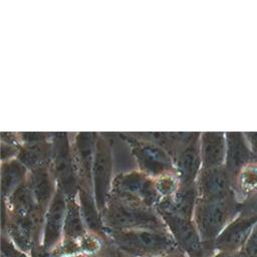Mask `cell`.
I'll list each match as a JSON object with an SVG mask.
<instances>
[{
    "mask_svg": "<svg viewBox=\"0 0 257 257\" xmlns=\"http://www.w3.org/2000/svg\"><path fill=\"white\" fill-rule=\"evenodd\" d=\"M105 233L108 242L128 257H161L178 247L170 232L105 229Z\"/></svg>",
    "mask_w": 257,
    "mask_h": 257,
    "instance_id": "1",
    "label": "cell"
},
{
    "mask_svg": "<svg viewBox=\"0 0 257 257\" xmlns=\"http://www.w3.org/2000/svg\"><path fill=\"white\" fill-rule=\"evenodd\" d=\"M256 224L257 216L240 212L216 238L214 242L215 251L229 253L239 252Z\"/></svg>",
    "mask_w": 257,
    "mask_h": 257,
    "instance_id": "2",
    "label": "cell"
},
{
    "mask_svg": "<svg viewBox=\"0 0 257 257\" xmlns=\"http://www.w3.org/2000/svg\"><path fill=\"white\" fill-rule=\"evenodd\" d=\"M254 160L245 134L231 133L228 138V168L234 177L238 171Z\"/></svg>",
    "mask_w": 257,
    "mask_h": 257,
    "instance_id": "3",
    "label": "cell"
},
{
    "mask_svg": "<svg viewBox=\"0 0 257 257\" xmlns=\"http://www.w3.org/2000/svg\"><path fill=\"white\" fill-rule=\"evenodd\" d=\"M235 198L243 203L257 195V160L243 166L234 176Z\"/></svg>",
    "mask_w": 257,
    "mask_h": 257,
    "instance_id": "4",
    "label": "cell"
},
{
    "mask_svg": "<svg viewBox=\"0 0 257 257\" xmlns=\"http://www.w3.org/2000/svg\"><path fill=\"white\" fill-rule=\"evenodd\" d=\"M240 257H257V224L239 251Z\"/></svg>",
    "mask_w": 257,
    "mask_h": 257,
    "instance_id": "5",
    "label": "cell"
},
{
    "mask_svg": "<svg viewBox=\"0 0 257 257\" xmlns=\"http://www.w3.org/2000/svg\"><path fill=\"white\" fill-rule=\"evenodd\" d=\"M1 257H28L26 253L18 249L14 243L4 235L2 236Z\"/></svg>",
    "mask_w": 257,
    "mask_h": 257,
    "instance_id": "6",
    "label": "cell"
},
{
    "mask_svg": "<svg viewBox=\"0 0 257 257\" xmlns=\"http://www.w3.org/2000/svg\"><path fill=\"white\" fill-rule=\"evenodd\" d=\"M93 257H128V256H126L125 254L120 252L118 249H116L107 240V242L105 243V245L103 246L101 251L97 255H95Z\"/></svg>",
    "mask_w": 257,
    "mask_h": 257,
    "instance_id": "7",
    "label": "cell"
},
{
    "mask_svg": "<svg viewBox=\"0 0 257 257\" xmlns=\"http://www.w3.org/2000/svg\"><path fill=\"white\" fill-rule=\"evenodd\" d=\"M240 212L257 216V195L250 198L249 200L241 203Z\"/></svg>",
    "mask_w": 257,
    "mask_h": 257,
    "instance_id": "8",
    "label": "cell"
},
{
    "mask_svg": "<svg viewBox=\"0 0 257 257\" xmlns=\"http://www.w3.org/2000/svg\"><path fill=\"white\" fill-rule=\"evenodd\" d=\"M245 137H246L249 147L252 151L254 159L257 160V132L245 133Z\"/></svg>",
    "mask_w": 257,
    "mask_h": 257,
    "instance_id": "9",
    "label": "cell"
},
{
    "mask_svg": "<svg viewBox=\"0 0 257 257\" xmlns=\"http://www.w3.org/2000/svg\"><path fill=\"white\" fill-rule=\"evenodd\" d=\"M161 257H188V256L179 247H177L172 252H170V253H168V254H166L164 256H161Z\"/></svg>",
    "mask_w": 257,
    "mask_h": 257,
    "instance_id": "10",
    "label": "cell"
},
{
    "mask_svg": "<svg viewBox=\"0 0 257 257\" xmlns=\"http://www.w3.org/2000/svg\"><path fill=\"white\" fill-rule=\"evenodd\" d=\"M212 257H240L239 252L229 253V252H216Z\"/></svg>",
    "mask_w": 257,
    "mask_h": 257,
    "instance_id": "11",
    "label": "cell"
}]
</instances>
